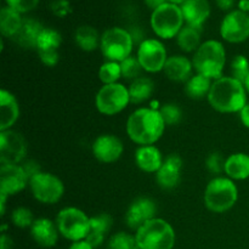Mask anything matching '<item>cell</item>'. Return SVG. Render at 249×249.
I'll return each mask as SVG.
<instances>
[{
    "mask_svg": "<svg viewBox=\"0 0 249 249\" xmlns=\"http://www.w3.org/2000/svg\"><path fill=\"white\" fill-rule=\"evenodd\" d=\"M165 123L160 111L153 108H139L130 114L126 122L129 138L140 146L153 145L163 135Z\"/></svg>",
    "mask_w": 249,
    "mask_h": 249,
    "instance_id": "1",
    "label": "cell"
},
{
    "mask_svg": "<svg viewBox=\"0 0 249 249\" xmlns=\"http://www.w3.org/2000/svg\"><path fill=\"white\" fill-rule=\"evenodd\" d=\"M208 101L220 113H236L247 105V90L235 78L221 77L212 84Z\"/></svg>",
    "mask_w": 249,
    "mask_h": 249,
    "instance_id": "2",
    "label": "cell"
},
{
    "mask_svg": "<svg viewBox=\"0 0 249 249\" xmlns=\"http://www.w3.org/2000/svg\"><path fill=\"white\" fill-rule=\"evenodd\" d=\"M226 62V53L223 44L218 40H207L195 53L194 68L198 74L209 79H219Z\"/></svg>",
    "mask_w": 249,
    "mask_h": 249,
    "instance_id": "3",
    "label": "cell"
},
{
    "mask_svg": "<svg viewBox=\"0 0 249 249\" xmlns=\"http://www.w3.org/2000/svg\"><path fill=\"white\" fill-rule=\"evenodd\" d=\"M136 241L140 249H173L175 231L168 221L155 218L136 231Z\"/></svg>",
    "mask_w": 249,
    "mask_h": 249,
    "instance_id": "4",
    "label": "cell"
},
{
    "mask_svg": "<svg viewBox=\"0 0 249 249\" xmlns=\"http://www.w3.org/2000/svg\"><path fill=\"white\" fill-rule=\"evenodd\" d=\"M238 199V190L230 178H215L207 185L204 203L214 213L230 211Z\"/></svg>",
    "mask_w": 249,
    "mask_h": 249,
    "instance_id": "5",
    "label": "cell"
},
{
    "mask_svg": "<svg viewBox=\"0 0 249 249\" xmlns=\"http://www.w3.org/2000/svg\"><path fill=\"white\" fill-rule=\"evenodd\" d=\"M134 39L128 31L113 27L104 32L100 41V49L107 61L119 62L131 56Z\"/></svg>",
    "mask_w": 249,
    "mask_h": 249,
    "instance_id": "6",
    "label": "cell"
},
{
    "mask_svg": "<svg viewBox=\"0 0 249 249\" xmlns=\"http://www.w3.org/2000/svg\"><path fill=\"white\" fill-rule=\"evenodd\" d=\"M184 21L181 7L170 2H165L152 11L151 15V27L156 36L162 39H172L177 36L182 29Z\"/></svg>",
    "mask_w": 249,
    "mask_h": 249,
    "instance_id": "7",
    "label": "cell"
},
{
    "mask_svg": "<svg viewBox=\"0 0 249 249\" xmlns=\"http://www.w3.org/2000/svg\"><path fill=\"white\" fill-rule=\"evenodd\" d=\"M56 225L63 237L78 242L87 237L90 229V218L80 209L67 207L58 213Z\"/></svg>",
    "mask_w": 249,
    "mask_h": 249,
    "instance_id": "8",
    "label": "cell"
},
{
    "mask_svg": "<svg viewBox=\"0 0 249 249\" xmlns=\"http://www.w3.org/2000/svg\"><path fill=\"white\" fill-rule=\"evenodd\" d=\"M129 102H130L129 89L119 83L104 85L99 90L95 99L97 111L106 116H114L119 113L128 106Z\"/></svg>",
    "mask_w": 249,
    "mask_h": 249,
    "instance_id": "9",
    "label": "cell"
},
{
    "mask_svg": "<svg viewBox=\"0 0 249 249\" xmlns=\"http://www.w3.org/2000/svg\"><path fill=\"white\" fill-rule=\"evenodd\" d=\"M32 194L36 201L53 204L60 201L65 192L62 181L50 173L40 172L29 180Z\"/></svg>",
    "mask_w": 249,
    "mask_h": 249,
    "instance_id": "10",
    "label": "cell"
},
{
    "mask_svg": "<svg viewBox=\"0 0 249 249\" xmlns=\"http://www.w3.org/2000/svg\"><path fill=\"white\" fill-rule=\"evenodd\" d=\"M136 57H138L142 70L150 73H156L164 70L165 62L168 60L164 45L157 39H146V40L141 41Z\"/></svg>",
    "mask_w": 249,
    "mask_h": 249,
    "instance_id": "11",
    "label": "cell"
},
{
    "mask_svg": "<svg viewBox=\"0 0 249 249\" xmlns=\"http://www.w3.org/2000/svg\"><path fill=\"white\" fill-rule=\"evenodd\" d=\"M27 155V142L17 131L0 133V162L1 164H18Z\"/></svg>",
    "mask_w": 249,
    "mask_h": 249,
    "instance_id": "12",
    "label": "cell"
},
{
    "mask_svg": "<svg viewBox=\"0 0 249 249\" xmlns=\"http://www.w3.org/2000/svg\"><path fill=\"white\" fill-rule=\"evenodd\" d=\"M224 40L238 44L249 38V15L241 10H233L225 16L220 26Z\"/></svg>",
    "mask_w": 249,
    "mask_h": 249,
    "instance_id": "13",
    "label": "cell"
},
{
    "mask_svg": "<svg viewBox=\"0 0 249 249\" xmlns=\"http://www.w3.org/2000/svg\"><path fill=\"white\" fill-rule=\"evenodd\" d=\"M29 182L28 177L19 164H1L0 168V192L11 196L24 190Z\"/></svg>",
    "mask_w": 249,
    "mask_h": 249,
    "instance_id": "14",
    "label": "cell"
},
{
    "mask_svg": "<svg viewBox=\"0 0 249 249\" xmlns=\"http://www.w3.org/2000/svg\"><path fill=\"white\" fill-rule=\"evenodd\" d=\"M156 213H157V206L155 201L147 197H141L130 204L126 211L125 221L129 228L138 231L147 221L155 219Z\"/></svg>",
    "mask_w": 249,
    "mask_h": 249,
    "instance_id": "15",
    "label": "cell"
},
{
    "mask_svg": "<svg viewBox=\"0 0 249 249\" xmlns=\"http://www.w3.org/2000/svg\"><path fill=\"white\" fill-rule=\"evenodd\" d=\"M124 151L121 139L111 134L99 136L92 143V153L95 158L102 163H113L121 158Z\"/></svg>",
    "mask_w": 249,
    "mask_h": 249,
    "instance_id": "16",
    "label": "cell"
},
{
    "mask_svg": "<svg viewBox=\"0 0 249 249\" xmlns=\"http://www.w3.org/2000/svg\"><path fill=\"white\" fill-rule=\"evenodd\" d=\"M182 160L177 153L167 156L163 160L160 169L156 173V179L158 185L163 190H173L177 187L181 178Z\"/></svg>",
    "mask_w": 249,
    "mask_h": 249,
    "instance_id": "17",
    "label": "cell"
},
{
    "mask_svg": "<svg viewBox=\"0 0 249 249\" xmlns=\"http://www.w3.org/2000/svg\"><path fill=\"white\" fill-rule=\"evenodd\" d=\"M181 11L187 26L201 29L211 16V5L208 0H187L181 5Z\"/></svg>",
    "mask_w": 249,
    "mask_h": 249,
    "instance_id": "18",
    "label": "cell"
},
{
    "mask_svg": "<svg viewBox=\"0 0 249 249\" xmlns=\"http://www.w3.org/2000/svg\"><path fill=\"white\" fill-rule=\"evenodd\" d=\"M58 232L60 231H58L57 225L46 218L36 219L31 226L32 237L39 246L44 248H50L56 245Z\"/></svg>",
    "mask_w": 249,
    "mask_h": 249,
    "instance_id": "19",
    "label": "cell"
},
{
    "mask_svg": "<svg viewBox=\"0 0 249 249\" xmlns=\"http://www.w3.org/2000/svg\"><path fill=\"white\" fill-rule=\"evenodd\" d=\"M19 107L16 97L7 90L0 91V131L9 130L17 122Z\"/></svg>",
    "mask_w": 249,
    "mask_h": 249,
    "instance_id": "20",
    "label": "cell"
},
{
    "mask_svg": "<svg viewBox=\"0 0 249 249\" xmlns=\"http://www.w3.org/2000/svg\"><path fill=\"white\" fill-rule=\"evenodd\" d=\"M112 228V218L109 214L102 213L90 218V229L85 241L92 248H97L102 245L105 237Z\"/></svg>",
    "mask_w": 249,
    "mask_h": 249,
    "instance_id": "21",
    "label": "cell"
},
{
    "mask_svg": "<svg viewBox=\"0 0 249 249\" xmlns=\"http://www.w3.org/2000/svg\"><path fill=\"white\" fill-rule=\"evenodd\" d=\"M136 165L146 173H157L163 164L160 151L156 146H140L135 152Z\"/></svg>",
    "mask_w": 249,
    "mask_h": 249,
    "instance_id": "22",
    "label": "cell"
},
{
    "mask_svg": "<svg viewBox=\"0 0 249 249\" xmlns=\"http://www.w3.org/2000/svg\"><path fill=\"white\" fill-rule=\"evenodd\" d=\"M43 29L44 27L41 26L40 22L33 18H23L21 28L12 39L22 48L36 49V41Z\"/></svg>",
    "mask_w": 249,
    "mask_h": 249,
    "instance_id": "23",
    "label": "cell"
},
{
    "mask_svg": "<svg viewBox=\"0 0 249 249\" xmlns=\"http://www.w3.org/2000/svg\"><path fill=\"white\" fill-rule=\"evenodd\" d=\"M192 68L194 63L185 56H172L168 57L163 71L170 80L187 82L192 77Z\"/></svg>",
    "mask_w": 249,
    "mask_h": 249,
    "instance_id": "24",
    "label": "cell"
},
{
    "mask_svg": "<svg viewBox=\"0 0 249 249\" xmlns=\"http://www.w3.org/2000/svg\"><path fill=\"white\" fill-rule=\"evenodd\" d=\"M225 173L231 180H246L249 178V155L233 153L225 160Z\"/></svg>",
    "mask_w": 249,
    "mask_h": 249,
    "instance_id": "25",
    "label": "cell"
},
{
    "mask_svg": "<svg viewBox=\"0 0 249 249\" xmlns=\"http://www.w3.org/2000/svg\"><path fill=\"white\" fill-rule=\"evenodd\" d=\"M22 22L23 18L21 17V14L11 7H2L0 11V31L2 36L14 38L15 34L21 28Z\"/></svg>",
    "mask_w": 249,
    "mask_h": 249,
    "instance_id": "26",
    "label": "cell"
},
{
    "mask_svg": "<svg viewBox=\"0 0 249 249\" xmlns=\"http://www.w3.org/2000/svg\"><path fill=\"white\" fill-rule=\"evenodd\" d=\"M155 91V84L150 78L140 77L133 80L129 87V95H130L131 104H142L147 101L152 96Z\"/></svg>",
    "mask_w": 249,
    "mask_h": 249,
    "instance_id": "27",
    "label": "cell"
},
{
    "mask_svg": "<svg viewBox=\"0 0 249 249\" xmlns=\"http://www.w3.org/2000/svg\"><path fill=\"white\" fill-rule=\"evenodd\" d=\"M74 40L75 44L79 46L82 50L94 51L96 50L97 46L100 45L101 41V36H99V32L91 26H80L77 28L74 33Z\"/></svg>",
    "mask_w": 249,
    "mask_h": 249,
    "instance_id": "28",
    "label": "cell"
},
{
    "mask_svg": "<svg viewBox=\"0 0 249 249\" xmlns=\"http://www.w3.org/2000/svg\"><path fill=\"white\" fill-rule=\"evenodd\" d=\"M212 79L204 77L202 74H195L187 80L186 87H185V91H186L187 96L190 99L194 100H201L203 97H208L209 91L212 88Z\"/></svg>",
    "mask_w": 249,
    "mask_h": 249,
    "instance_id": "29",
    "label": "cell"
},
{
    "mask_svg": "<svg viewBox=\"0 0 249 249\" xmlns=\"http://www.w3.org/2000/svg\"><path fill=\"white\" fill-rule=\"evenodd\" d=\"M62 43V36L56 29L44 28L36 41L38 53H58V48Z\"/></svg>",
    "mask_w": 249,
    "mask_h": 249,
    "instance_id": "30",
    "label": "cell"
},
{
    "mask_svg": "<svg viewBox=\"0 0 249 249\" xmlns=\"http://www.w3.org/2000/svg\"><path fill=\"white\" fill-rule=\"evenodd\" d=\"M178 45L182 51L186 53H196L197 49L201 46V29L191 26L182 27L181 31L177 36Z\"/></svg>",
    "mask_w": 249,
    "mask_h": 249,
    "instance_id": "31",
    "label": "cell"
},
{
    "mask_svg": "<svg viewBox=\"0 0 249 249\" xmlns=\"http://www.w3.org/2000/svg\"><path fill=\"white\" fill-rule=\"evenodd\" d=\"M100 80L105 85L114 84L118 82L119 78H122V68L121 63L113 62V61H107L100 67L99 71Z\"/></svg>",
    "mask_w": 249,
    "mask_h": 249,
    "instance_id": "32",
    "label": "cell"
},
{
    "mask_svg": "<svg viewBox=\"0 0 249 249\" xmlns=\"http://www.w3.org/2000/svg\"><path fill=\"white\" fill-rule=\"evenodd\" d=\"M108 249H140L135 236L126 232H118L112 236L108 241Z\"/></svg>",
    "mask_w": 249,
    "mask_h": 249,
    "instance_id": "33",
    "label": "cell"
},
{
    "mask_svg": "<svg viewBox=\"0 0 249 249\" xmlns=\"http://www.w3.org/2000/svg\"><path fill=\"white\" fill-rule=\"evenodd\" d=\"M122 77L128 80H135L140 78V73L142 71L140 62H139L136 56H129L124 61L121 62Z\"/></svg>",
    "mask_w": 249,
    "mask_h": 249,
    "instance_id": "34",
    "label": "cell"
},
{
    "mask_svg": "<svg viewBox=\"0 0 249 249\" xmlns=\"http://www.w3.org/2000/svg\"><path fill=\"white\" fill-rule=\"evenodd\" d=\"M231 77L241 83H245L249 74V61L246 56L237 55L231 62Z\"/></svg>",
    "mask_w": 249,
    "mask_h": 249,
    "instance_id": "35",
    "label": "cell"
},
{
    "mask_svg": "<svg viewBox=\"0 0 249 249\" xmlns=\"http://www.w3.org/2000/svg\"><path fill=\"white\" fill-rule=\"evenodd\" d=\"M11 220L14 225L19 229L31 228L34 223L32 212L28 208H24V207H19V208H16L12 212Z\"/></svg>",
    "mask_w": 249,
    "mask_h": 249,
    "instance_id": "36",
    "label": "cell"
},
{
    "mask_svg": "<svg viewBox=\"0 0 249 249\" xmlns=\"http://www.w3.org/2000/svg\"><path fill=\"white\" fill-rule=\"evenodd\" d=\"M160 113L167 125H174V124H178L182 116L181 109H180V107L175 104L163 105L162 108L160 109Z\"/></svg>",
    "mask_w": 249,
    "mask_h": 249,
    "instance_id": "37",
    "label": "cell"
},
{
    "mask_svg": "<svg viewBox=\"0 0 249 249\" xmlns=\"http://www.w3.org/2000/svg\"><path fill=\"white\" fill-rule=\"evenodd\" d=\"M5 1L9 7L16 10L19 14H24L36 9L40 0H5Z\"/></svg>",
    "mask_w": 249,
    "mask_h": 249,
    "instance_id": "38",
    "label": "cell"
},
{
    "mask_svg": "<svg viewBox=\"0 0 249 249\" xmlns=\"http://www.w3.org/2000/svg\"><path fill=\"white\" fill-rule=\"evenodd\" d=\"M225 160H224L220 153H212L207 158V168L213 174H220V173L225 172Z\"/></svg>",
    "mask_w": 249,
    "mask_h": 249,
    "instance_id": "39",
    "label": "cell"
},
{
    "mask_svg": "<svg viewBox=\"0 0 249 249\" xmlns=\"http://www.w3.org/2000/svg\"><path fill=\"white\" fill-rule=\"evenodd\" d=\"M51 10L56 16L65 17L70 15L71 12V4L68 0H55L51 5Z\"/></svg>",
    "mask_w": 249,
    "mask_h": 249,
    "instance_id": "40",
    "label": "cell"
},
{
    "mask_svg": "<svg viewBox=\"0 0 249 249\" xmlns=\"http://www.w3.org/2000/svg\"><path fill=\"white\" fill-rule=\"evenodd\" d=\"M22 168H23V170L26 172L27 177H28L29 180H31L34 175H36L38 173L41 172L39 164L36 162H34V160H27V162L23 163Z\"/></svg>",
    "mask_w": 249,
    "mask_h": 249,
    "instance_id": "41",
    "label": "cell"
},
{
    "mask_svg": "<svg viewBox=\"0 0 249 249\" xmlns=\"http://www.w3.org/2000/svg\"><path fill=\"white\" fill-rule=\"evenodd\" d=\"M240 118L243 125L249 129V104L246 105L242 108V111L240 112Z\"/></svg>",
    "mask_w": 249,
    "mask_h": 249,
    "instance_id": "42",
    "label": "cell"
},
{
    "mask_svg": "<svg viewBox=\"0 0 249 249\" xmlns=\"http://www.w3.org/2000/svg\"><path fill=\"white\" fill-rule=\"evenodd\" d=\"M215 2L221 10H230L235 5V0H215Z\"/></svg>",
    "mask_w": 249,
    "mask_h": 249,
    "instance_id": "43",
    "label": "cell"
},
{
    "mask_svg": "<svg viewBox=\"0 0 249 249\" xmlns=\"http://www.w3.org/2000/svg\"><path fill=\"white\" fill-rule=\"evenodd\" d=\"M0 246H1V249H12V240L9 237V236L5 235L2 232L1 238H0Z\"/></svg>",
    "mask_w": 249,
    "mask_h": 249,
    "instance_id": "44",
    "label": "cell"
},
{
    "mask_svg": "<svg viewBox=\"0 0 249 249\" xmlns=\"http://www.w3.org/2000/svg\"><path fill=\"white\" fill-rule=\"evenodd\" d=\"M145 2L150 9H152V11H155L156 9L164 5L167 2V0H145Z\"/></svg>",
    "mask_w": 249,
    "mask_h": 249,
    "instance_id": "45",
    "label": "cell"
},
{
    "mask_svg": "<svg viewBox=\"0 0 249 249\" xmlns=\"http://www.w3.org/2000/svg\"><path fill=\"white\" fill-rule=\"evenodd\" d=\"M70 249H94L89 243L85 240L78 241V242H73V245L71 246Z\"/></svg>",
    "mask_w": 249,
    "mask_h": 249,
    "instance_id": "46",
    "label": "cell"
},
{
    "mask_svg": "<svg viewBox=\"0 0 249 249\" xmlns=\"http://www.w3.org/2000/svg\"><path fill=\"white\" fill-rule=\"evenodd\" d=\"M238 7L241 11L249 12V0H240V4H238Z\"/></svg>",
    "mask_w": 249,
    "mask_h": 249,
    "instance_id": "47",
    "label": "cell"
},
{
    "mask_svg": "<svg viewBox=\"0 0 249 249\" xmlns=\"http://www.w3.org/2000/svg\"><path fill=\"white\" fill-rule=\"evenodd\" d=\"M186 1L187 0H167V2H170V4H175V5H180V6H181V5Z\"/></svg>",
    "mask_w": 249,
    "mask_h": 249,
    "instance_id": "48",
    "label": "cell"
},
{
    "mask_svg": "<svg viewBox=\"0 0 249 249\" xmlns=\"http://www.w3.org/2000/svg\"><path fill=\"white\" fill-rule=\"evenodd\" d=\"M243 85H245V88H246V90H247V92H249V74H248V77L246 78V80H245V83H243Z\"/></svg>",
    "mask_w": 249,
    "mask_h": 249,
    "instance_id": "49",
    "label": "cell"
}]
</instances>
